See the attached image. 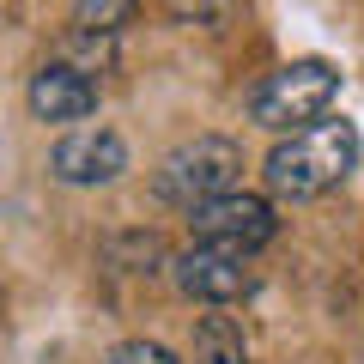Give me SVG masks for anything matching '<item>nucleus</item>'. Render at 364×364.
<instances>
[{
    "instance_id": "nucleus-1",
    "label": "nucleus",
    "mask_w": 364,
    "mask_h": 364,
    "mask_svg": "<svg viewBox=\"0 0 364 364\" xmlns=\"http://www.w3.org/2000/svg\"><path fill=\"white\" fill-rule=\"evenodd\" d=\"M358 128H352L346 116H316L304 122V128L279 134V146L267 152V164H261V176H267V188L279 200H316L328 195V188H340V182L358 170Z\"/></svg>"
},
{
    "instance_id": "nucleus-2",
    "label": "nucleus",
    "mask_w": 364,
    "mask_h": 364,
    "mask_svg": "<svg viewBox=\"0 0 364 364\" xmlns=\"http://www.w3.org/2000/svg\"><path fill=\"white\" fill-rule=\"evenodd\" d=\"M237 176H243V146L225 140V134H195V140H182L176 152L158 164L152 195L164 200V207L195 213L200 200H213V195H225V188H237Z\"/></svg>"
},
{
    "instance_id": "nucleus-3",
    "label": "nucleus",
    "mask_w": 364,
    "mask_h": 364,
    "mask_svg": "<svg viewBox=\"0 0 364 364\" xmlns=\"http://www.w3.org/2000/svg\"><path fill=\"white\" fill-rule=\"evenodd\" d=\"M334 97H340V73L310 55V61H286L279 73L261 79L255 97H249V116H255L267 134H291V128H304V122L328 116Z\"/></svg>"
},
{
    "instance_id": "nucleus-4",
    "label": "nucleus",
    "mask_w": 364,
    "mask_h": 364,
    "mask_svg": "<svg viewBox=\"0 0 364 364\" xmlns=\"http://www.w3.org/2000/svg\"><path fill=\"white\" fill-rule=\"evenodd\" d=\"M170 279H176L182 298L207 304V310H231V304H243L249 291L261 286L255 255H243V249H219V243L182 249V255L170 261Z\"/></svg>"
},
{
    "instance_id": "nucleus-5",
    "label": "nucleus",
    "mask_w": 364,
    "mask_h": 364,
    "mask_svg": "<svg viewBox=\"0 0 364 364\" xmlns=\"http://www.w3.org/2000/svg\"><path fill=\"white\" fill-rule=\"evenodd\" d=\"M188 225H195V243L243 249V255H255V249H267L273 237H279L273 200L267 195H249V188H225V195L200 200V207L188 213Z\"/></svg>"
},
{
    "instance_id": "nucleus-6",
    "label": "nucleus",
    "mask_w": 364,
    "mask_h": 364,
    "mask_svg": "<svg viewBox=\"0 0 364 364\" xmlns=\"http://www.w3.org/2000/svg\"><path fill=\"white\" fill-rule=\"evenodd\" d=\"M49 170L67 188H104V182H116L128 170V146H122L116 128H73L49 152Z\"/></svg>"
},
{
    "instance_id": "nucleus-7",
    "label": "nucleus",
    "mask_w": 364,
    "mask_h": 364,
    "mask_svg": "<svg viewBox=\"0 0 364 364\" xmlns=\"http://www.w3.org/2000/svg\"><path fill=\"white\" fill-rule=\"evenodd\" d=\"M31 116L37 122H85L91 109H97V79H91V67H79V61H43L37 73H31Z\"/></svg>"
},
{
    "instance_id": "nucleus-8",
    "label": "nucleus",
    "mask_w": 364,
    "mask_h": 364,
    "mask_svg": "<svg viewBox=\"0 0 364 364\" xmlns=\"http://www.w3.org/2000/svg\"><path fill=\"white\" fill-rule=\"evenodd\" d=\"M195 364H249V340H243V322L225 310L200 316L195 328Z\"/></svg>"
},
{
    "instance_id": "nucleus-9",
    "label": "nucleus",
    "mask_w": 364,
    "mask_h": 364,
    "mask_svg": "<svg viewBox=\"0 0 364 364\" xmlns=\"http://www.w3.org/2000/svg\"><path fill=\"white\" fill-rule=\"evenodd\" d=\"M134 13H140V0H73V25L79 31H104V37H116L122 25H134Z\"/></svg>"
},
{
    "instance_id": "nucleus-10",
    "label": "nucleus",
    "mask_w": 364,
    "mask_h": 364,
    "mask_svg": "<svg viewBox=\"0 0 364 364\" xmlns=\"http://www.w3.org/2000/svg\"><path fill=\"white\" fill-rule=\"evenodd\" d=\"M104 364H176L158 340H122V346H109V358Z\"/></svg>"
},
{
    "instance_id": "nucleus-11",
    "label": "nucleus",
    "mask_w": 364,
    "mask_h": 364,
    "mask_svg": "<svg viewBox=\"0 0 364 364\" xmlns=\"http://www.w3.org/2000/svg\"><path fill=\"white\" fill-rule=\"evenodd\" d=\"M170 6H176V18H195V25H207V31H225V18H231L225 0H170Z\"/></svg>"
}]
</instances>
